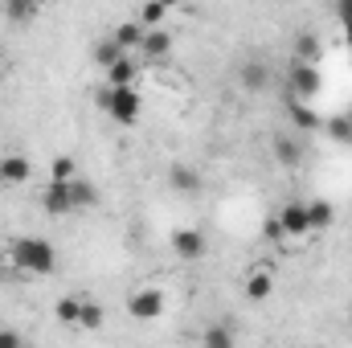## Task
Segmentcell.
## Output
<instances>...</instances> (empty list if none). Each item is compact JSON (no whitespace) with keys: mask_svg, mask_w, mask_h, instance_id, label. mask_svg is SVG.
<instances>
[{"mask_svg":"<svg viewBox=\"0 0 352 348\" xmlns=\"http://www.w3.org/2000/svg\"><path fill=\"white\" fill-rule=\"evenodd\" d=\"M8 254H12V266L25 270V274H50L58 266V250L45 238H16L8 246Z\"/></svg>","mask_w":352,"mask_h":348,"instance_id":"1","label":"cell"},{"mask_svg":"<svg viewBox=\"0 0 352 348\" xmlns=\"http://www.w3.org/2000/svg\"><path fill=\"white\" fill-rule=\"evenodd\" d=\"M102 111H107L115 123L131 127V123L144 115V94L135 87H107L102 90Z\"/></svg>","mask_w":352,"mask_h":348,"instance_id":"2","label":"cell"},{"mask_svg":"<svg viewBox=\"0 0 352 348\" xmlns=\"http://www.w3.org/2000/svg\"><path fill=\"white\" fill-rule=\"evenodd\" d=\"M127 316L140 320V324L160 320V316H164V291H160V287H140V291H131V295H127Z\"/></svg>","mask_w":352,"mask_h":348,"instance_id":"3","label":"cell"},{"mask_svg":"<svg viewBox=\"0 0 352 348\" xmlns=\"http://www.w3.org/2000/svg\"><path fill=\"white\" fill-rule=\"evenodd\" d=\"M173 250H176V259L197 262V259H205L209 238H205L201 230H192V226H180V230H173Z\"/></svg>","mask_w":352,"mask_h":348,"instance_id":"4","label":"cell"},{"mask_svg":"<svg viewBox=\"0 0 352 348\" xmlns=\"http://www.w3.org/2000/svg\"><path fill=\"white\" fill-rule=\"evenodd\" d=\"M173 33H164V29H144V41H140V58L144 62H164L168 54H173Z\"/></svg>","mask_w":352,"mask_h":348,"instance_id":"5","label":"cell"},{"mask_svg":"<svg viewBox=\"0 0 352 348\" xmlns=\"http://www.w3.org/2000/svg\"><path fill=\"white\" fill-rule=\"evenodd\" d=\"M278 226H283L287 238H307V234H311V230H307V201H291V205H283Z\"/></svg>","mask_w":352,"mask_h":348,"instance_id":"6","label":"cell"},{"mask_svg":"<svg viewBox=\"0 0 352 348\" xmlns=\"http://www.w3.org/2000/svg\"><path fill=\"white\" fill-rule=\"evenodd\" d=\"M320 90V66H303V62H295L291 66V98H311Z\"/></svg>","mask_w":352,"mask_h":348,"instance_id":"7","label":"cell"},{"mask_svg":"<svg viewBox=\"0 0 352 348\" xmlns=\"http://www.w3.org/2000/svg\"><path fill=\"white\" fill-rule=\"evenodd\" d=\"M41 209H45V213H54V217L70 213V209H74V201H70V184L50 180V184H45V193H41Z\"/></svg>","mask_w":352,"mask_h":348,"instance_id":"8","label":"cell"},{"mask_svg":"<svg viewBox=\"0 0 352 348\" xmlns=\"http://www.w3.org/2000/svg\"><path fill=\"white\" fill-rule=\"evenodd\" d=\"M107 37H111L123 54H131V50H140V41H144V25H140V21H123V25H115Z\"/></svg>","mask_w":352,"mask_h":348,"instance_id":"9","label":"cell"},{"mask_svg":"<svg viewBox=\"0 0 352 348\" xmlns=\"http://www.w3.org/2000/svg\"><path fill=\"white\" fill-rule=\"evenodd\" d=\"M242 295H246L250 303H266V299L274 295V274H270V270H254V274L246 279V287H242Z\"/></svg>","mask_w":352,"mask_h":348,"instance_id":"10","label":"cell"},{"mask_svg":"<svg viewBox=\"0 0 352 348\" xmlns=\"http://www.w3.org/2000/svg\"><path fill=\"white\" fill-rule=\"evenodd\" d=\"M332 221H336V209L328 205V201H307V230L311 234H324V230H332Z\"/></svg>","mask_w":352,"mask_h":348,"instance_id":"11","label":"cell"},{"mask_svg":"<svg viewBox=\"0 0 352 348\" xmlns=\"http://www.w3.org/2000/svg\"><path fill=\"white\" fill-rule=\"evenodd\" d=\"M320 58H324L320 37H316V33H299V37H295V62H303V66H320Z\"/></svg>","mask_w":352,"mask_h":348,"instance_id":"12","label":"cell"},{"mask_svg":"<svg viewBox=\"0 0 352 348\" xmlns=\"http://www.w3.org/2000/svg\"><path fill=\"white\" fill-rule=\"evenodd\" d=\"M140 70H144V66H140V58H131V54H127L119 66H111V70H107V87H135V74H140Z\"/></svg>","mask_w":352,"mask_h":348,"instance_id":"13","label":"cell"},{"mask_svg":"<svg viewBox=\"0 0 352 348\" xmlns=\"http://www.w3.org/2000/svg\"><path fill=\"white\" fill-rule=\"evenodd\" d=\"M270 152H274V160H278L283 168H295V164L303 160V148H299V140H291V135H274Z\"/></svg>","mask_w":352,"mask_h":348,"instance_id":"14","label":"cell"},{"mask_svg":"<svg viewBox=\"0 0 352 348\" xmlns=\"http://www.w3.org/2000/svg\"><path fill=\"white\" fill-rule=\"evenodd\" d=\"M82 295H62L58 303H54V316H58V324H66V328H78V316H82Z\"/></svg>","mask_w":352,"mask_h":348,"instance_id":"15","label":"cell"},{"mask_svg":"<svg viewBox=\"0 0 352 348\" xmlns=\"http://www.w3.org/2000/svg\"><path fill=\"white\" fill-rule=\"evenodd\" d=\"M238 83H242V90H263L266 83H270V70H266L263 62H242Z\"/></svg>","mask_w":352,"mask_h":348,"instance_id":"16","label":"cell"},{"mask_svg":"<svg viewBox=\"0 0 352 348\" xmlns=\"http://www.w3.org/2000/svg\"><path fill=\"white\" fill-rule=\"evenodd\" d=\"M287 115H291V123H295L299 131H316V127H320V115H316L307 102H299V98L287 102Z\"/></svg>","mask_w":352,"mask_h":348,"instance_id":"17","label":"cell"},{"mask_svg":"<svg viewBox=\"0 0 352 348\" xmlns=\"http://www.w3.org/2000/svg\"><path fill=\"white\" fill-rule=\"evenodd\" d=\"M168 184H173L176 193H197L201 188V176L192 173V164H173L168 168Z\"/></svg>","mask_w":352,"mask_h":348,"instance_id":"18","label":"cell"},{"mask_svg":"<svg viewBox=\"0 0 352 348\" xmlns=\"http://www.w3.org/2000/svg\"><path fill=\"white\" fill-rule=\"evenodd\" d=\"M29 173H33V164L25 156H4V164H0V180H8V184H25Z\"/></svg>","mask_w":352,"mask_h":348,"instance_id":"19","label":"cell"},{"mask_svg":"<svg viewBox=\"0 0 352 348\" xmlns=\"http://www.w3.org/2000/svg\"><path fill=\"white\" fill-rule=\"evenodd\" d=\"M70 201H74V209H94L98 205V188L78 176V180H70Z\"/></svg>","mask_w":352,"mask_h":348,"instance_id":"20","label":"cell"},{"mask_svg":"<svg viewBox=\"0 0 352 348\" xmlns=\"http://www.w3.org/2000/svg\"><path fill=\"white\" fill-rule=\"evenodd\" d=\"M123 58H127V54H123V50H119V45L111 41V37H102V41L94 45V62H98L102 70H111V66H119Z\"/></svg>","mask_w":352,"mask_h":348,"instance_id":"21","label":"cell"},{"mask_svg":"<svg viewBox=\"0 0 352 348\" xmlns=\"http://www.w3.org/2000/svg\"><path fill=\"white\" fill-rule=\"evenodd\" d=\"M50 180H58V184L78 180V160H74V156H54V164H50Z\"/></svg>","mask_w":352,"mask_h":348,"instance_id":"22","label":"cell"},{"mask_svg":"<svg viewBox=\"0 0 352 348\" xmlns=\"http://www.w3.org/2000/svg\"><path fill=\"white\" fill-rule=\"evenodd\" d=\"M201 348H234V332L226 324H209L201 336Z\"/></svg>","mask_w":352,"mask_h":348,"instance_id":"23","label":"cell"},{"mask_svg":"<svg viewBox=\"0 0 352 348\" xmlns=\"http://www.w3.org/2000/svg\"><path fill=\"white\" fill-rule=\"evenodd\" d=\"M102 320H107V316H102V307H98V303H82V316H78V332H98V328H102Z\"/></svg>","mask_w":352,"mask_h":348,"instance_id":"24","label":"cell"},{"mask_svg":"<svg viewBox=\"0 0 352 348\" xmlns=\"http://www.w3.org/2000/svg\"><path fill=\"white\" fill-rule=\"evenodd\" d=\"M164 17H168V8H164V4H144V12H140V25H144V29H156Z\"/></svg>","mask_w":352,"mask_h":348,"instance_id":"25","label":"cell"},{"mask_svg":"<svg viewBox=\"0 0 352 348\" xmlns=\"http://www.w3.org/2000/svg\"><path fill=\"white\" fill-rule=\"evenodd\" d=\"M328 135H332V140H344V144H349V140H352V119H340V115H336V119L328 123Z\"/></svg>","mask_w":352,"mask_h":348,"instance_id":"26","label":"cell"},{"mask_svg":"<svg viewBox=\"0 0 352 348\" xmlns=\"http://www.w3.org/2000/svg\"><path fill=\"white\" fill-rule=\"evenodd\" d=\"M37 12V4H4V17L8 21H29Z\"/></svg>","mask_w":352,"mask_h":348,"instance_id":"27","label":"cell"},{"mask_svg":"<svg viewBox=\"0 0 352 348\" xmlns=\"http://www.w3.org/2000/svg\"><path fill=\"white\" fill-rule=\"evenodd\" d=\"M263 238L266 242H283L287 234H283V226H278V217H266L263 221Z\"/></svg>","mask_w":352,"mask_h":348,"instance_id":"28","label":"cell"},{"mask_svg":"<svg viewBox=\"0 0 352 348\" xmlns=\"http://www.w3.org/2000/svg\"><path fill=\"white\" fill-rule=\"evenodd\" d=\"M336 17H340V25H344V37H349V45H352V0H344V4L336 8Z\"/></svg>","mask_w":352,"mask_h":348,"instance_id":"29","label":"cell"},{"mask_svg":"<svg viewBox=\"0 0 352 348\" xmlns=\"http://www.w3.org/2000/svg\"><path fill=\"white\" fill-rule=\"evenodd\" d=\"M0 348H25L21 332H16V328H0Z\"/></svg>","mask_w":352,"mask_h":348,"instance_id":"30","label":"cell"},{"mask_svg":"<svg viewBox=\"0 0 352 348\" xmlns=\"http://www.w3.org/2000/svg\"><path fill=\"white\" fill-rule=\"evenodd\" d=\"M0 164H4V156H0Z\"/></svg>","mask_w":352,"mask_h":348,"instance_id":"31","label":"cell"}]
</instances>
